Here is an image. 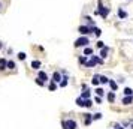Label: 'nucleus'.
<instances>
[{"mask_svg":"<svg viewBox=\"0 0 133 129\" xmlns=\"http://www.w3.org/2000/svg\"><path fill=\"white\" fill-rule=\"evenodd\" d=\"M103 63V59L99 57V56H91L90 60H87V63H85V68H93L96 65H102Z\"/></svg>","mask_w":133,"mask_h":129,"instance_id":"1","label":"nucleus"},{"mask_svg":"<svg viewBox=\"0 0 133 129\" xmlns=\"http://www.w3.org/2000/svg\"><path fill=\"white\" fill-rule=\"evenodd\" d=\"M61 126H63V129H76L78 128L76 122H75V120H72V119L63 120V122H61Z\"/></svg>","mask_w":133,"mask_h":129,"instance_id":"2","label":"nucleus"},{"mask_svg":"<svg viewBox=\"0 0 133 129\" xmlns=\"http://www.w3.org/2000/svg\"><path fill=\"white\" fill-rule=\"evenodd\" d=\"M88 44V38L87 36H81L75 41V48H81V47H87Z\"/></svg>","mask_w":133,"mask_h":129,"instance_id":"3","label":"nucleus"},{"mask_svg":"<svg viewBox=\"0 0 133 129\" xmlns=\"http://www.w3.org/2000/svg\"><path fill=\"white\" fill-rule=\"evenodd\" d=\"M78 32H79L81 36H87L88 33H91V27H88V26H81V27L78 29Z\"/></svg>","mask_w":133,"mask_h":129,"instance_id":"4","label":"nucleus"},{"mask_svg":"<svg viewBox=\"0 0 133 129\" xmlns=\"http://www.w3.org/2000/svg\"><path fill=\"white\" fill-rule=\"evenodd\" d=\"M91 122H93V116H91V114H88V113L84 114V125H85V126H90Z\"/></svg>","mask_w":133,"mask_h":129,"instance_id":"5","label":"nucleus"},{"mask_svg":"<svg viewBox=\"0 0 133 129\" xmlns=\"http://www.w3.org/2000/svg\"><path fill=\"white\" fill-rule=\"evenodd\" d=\"M121 102L124 105H130V104H133V96H124Z\"/></svg>","mask_w":133,"mask_h":129,"instance_id":"6","label":"nucleus"},{"mask_svg":"<svg viewBox=\"0 0 133 129\" xmlns=\"http://www.w3.org/2000/svg\"><path fill=\"white\" fill-rule=\"evenodd\" d=\"M61 80H63V78H61L60 72H54V74H52V80H51V81H54V83H60Z\"/></svg>","mask_w":133,"mask_h":129,"instance_id":"7","label":"nucleus"},{"mask_svg":"<svg viewBox=\"0 0 133 129\" xmlns=\"http://www.w3.org/2000/svg\"><path fill=\"white\" fill-rule=\"evenodd\" d=\"M108 53H109V48L108 47H103L102 51H100V57L102 59H106V57H108Z\"/></svg>","mask_w":133,"mask_h":129,"instance_id":"8","label":"nucleus"},{"mask_svg":"<svg viewBox=\"0 0 133 129\" xmlns=\"http://www.w3.org/2000/svg\"><path fill=\"white\" fill-rule=\"evenodd\" d=\"M8 68V60L6 59H0V71H5Z\"/></svg>","mask_w":133,"mask_h":129,"instance_id":"9","label":"nucleus"},{"mask_svg":"<svg viewBox=\"0 0 133 129\" xmlns=\"http://www.w3.org/2000/svg\"><path fill=\"white\" fill-rule=\"evenodd\" d=\"M91 84L93 86H99L100 84V75H94L93 80H91Z\"/></svg>","mask_w":133,"mask_h":129,"instance_id":"10","label":"nucleus"},{"mask_svg":"<svg viewBox=\"0 0 133 129\" xmlns=\"http://www.w3.org/2000/svg\"><path fill=\"white\" fill-rule=\"evenodd\" d=\"M38 77H39L40 80H43V81H48V75H47V72H43V71H39Z\"/></svg>","mask_w":133,"mask_h":129,"instance_id":"11","label":"nucleus"},{"mask_svg":"<svg viewBox=\"0 0 133 129\" xmlns=\"http://www.w3.org/2000/svg\"><path fill=\"white\" fill-rule=\"evenodd\" d=\"M40 62H39V60H33V62H31V68H33V69H39V68H40Z\"/></svg>","mask_w":133,"mask_h":129,"instance_id":"12","label":"nucleus"},{"mask_svg":"<svg viewBox=\"0 0 133 129\" xmlns=\"http://www.w3.org/2000/svg\"><path fill=\"white\" fill-rule=\"evenodd\" d=\"M81 98L82 99H90V92H88L87 89H84V92L81 93Z\"/></svg>","mask_w":133,"mask_h":129,"instance_id":"13","label":"nucleus"},{"mask_svg":"<svg viewBox=\"0 0 133 129\" xmlns=\"http://www.w3.org/2000/svg\"><path fill=\"white\" fill-rule=\"evenodd\" d=\"M91 54H93V48L85 47V48H84V56H91Z\"/></svg>","mask_w":133,"mask_h":129,"instance_id":"14","label":"nucleus"},{"mask_svg":"<svg viewBox=\"0 0 133 129\" xmlns=\"http://www.w3.org/2000/svg\"><path fill=\"white\" fill-rule=\"evenodd\" d=\"M91 32L94 33L96 36H100V35H102V30H100L99 27H91Z\"/></svg>","mask_w":133,"mask_h":129,"instance_id":"15","label":"nucleus"},{"mask_svg":"<svg viewBox=\"0 0 133 129\" xmlns=\"http://www.w3.org/2000/svg\"><path fill=\"white\" fill-rule=\"evenodd\" d=\"M48 89H49L51 92H54V90L57 89V83H54V81H51V83L48 84Z\"/></svg>","mask_w":133,"mask_h":129,"instance_id":"16","label":"nucleus"},{"mask_svg":"<svg viewBox=\"0 0 133 129\" xmlns=\"http://www.w3.org/2000/svg\"><path fill=\"white\" fill-rule=\"evenodd\" d=\"M84 104H85V99H82L81 96H79V98L76 99V105H78V107H84Z\"/></svg>","mask_w":133,"mask_h":129,"instance_id":"17","label":"nucleus"},{"mask_svg":"<svg viewBox=\"0 0 133 129\" xmlns=\"http://www.w3.org/2000/svg\"><path fill=\"white\" fill-rule=\"evenodd\" d=\"M109 87L115 92V90H117L118 89V86H117V83H115V81H112V80H109Z\"/></svg>","mask_w":133,"mask_h":129,"instance_id":"18","label":"nucleus"},{"mask_svg":"<svg viewBox=\"0 0 133 129\" xmlns=\"http://www.w3.org/2000/svg\"><path fill=\"white\" fill-rule=\"evenodd\" d=\"M108 101H109V102H114V101H115V93H114V90L108 93Z\"/></svg>","mask_w":133,"mask_h":129,"instance_id":"19","label":"nucleus"},{"mask_svg":"<svg viewBox=\"0 0 133 129\" xmlns=\"http://www.w3.org/2000/svg\"><path fill=\"white\" fill-rule=\"evenodd\" d=\"M124 95H126V96H133V90L130 87H126L124 89Z\"/></svg>","mask_w":133,"mask_h":129,"instance_id":"20","label":"nucleus"},{"mask_svg":"<svg viewBox=\"0 0 133 129\" xmlns=\"http://www.w3.org/2000/svg\"><path fill=\"white\" fill-rule=\"evenodd\" d=\"M58 84H60V87H66L67 86V77H63V80H61Z\"/></svg>","mask_w":133,"mask_h":129,"instance_id":"21","label":"nucleus"},{"mask_svg":"<svg viewBox=\"0 0 133 129\" xmlns=\"http://www.w3.org/2000/svg\"><path fill=\"white\" fill-rule=\"evenodd\" d=\"M84 107H85V108H91V107H93V101H91V99H85Z\"/></svg>","mask_w":133,"mask_h":129,"instance_id":"22","label":"nucleus"},{"mask_svg":"<svg viewBox=\"0 0 133 129\" xmlns=\"http://www.w3.org/2000/svg\"><path fill=\"white\" fill-rule=\"evenodd\" d=\"M109 83V80H108V77H105V75H102L100 77V84H108Z\"/></svg>","mask_w":133,"mask_h":129,"instance_id":"23","label":"nucleus"},{"mask_svg":"<svg viewBox=\"0 0 133 129\" xmlns=\"http://www.w3.org/2000/svg\"><path fill=\"white\" fill-rule=\"evenodd\" d=\"M8 68H9V69H15V62L14 60H8Z\"/></svg>","mask_w":133,"mask_h":129,"instance_id":"24","label":"nucleus"},{"mask_svg":"<svg viewBox=\"0 0 133 129\" xmlns=\"http://www.w3.org/2000/svg\"><path fill=\"white\" fill-rule=\"evenodd\" d=\"M78 62H79V65H85V63H87V57H85V56H81Z\"/></svg>","mask_w":133,"mask_h":129,"instance_id":"25","label":"nucleus"},{"mask_svg":"<svg viewBox=\"0 0 133 129\" xmlns=\"http://www.w3.org/2000/svg\"><path fill=\"white\" fill-rule=\"evenodd\" d=\"M96 93H97V96H103V93H105V90H103L102 87H97V89H96Z\"/></svg>","mask_w":133,"mask_h":129,"instance_id":"26","label":"nucleus"},{"mask_svg":"<svg viewBox=\"0 0 133 129\" xmlns=\"http://www.w3.org/2000/svg\"><path fill=\"white\" fill-rule=\"evenodd\" d=\"M118 15L121 17V18H126V17H127V12L123 11V9H118Z\"/></svg>","mask_w":133,"mask_h":129,"instance_id":"27","label":"nucleus"},{"mask_svg":"<svg viewBox=\"0 0 133 129\" xmlns=\"http://www.w3.org/2000/svg\"><path fill=\"white\" fill-rule=\"evenodd\" d=\"M34 83H36L38 86H45V81H43V80H40V78H39V77H38V78H36V80H34Z\"/></svg>","mask_w":133,"mask_h":129,"instance_id":"28","label":"nucleus"},{"mask_svg":"<svg viewBox=\"0 0 133 129\" xmlns=\"http://www.w3.org/2000/svg\"><path fill=\"white\" fill-rule=\"evenodd\" d=\"M100 119H102V114H100V113L93 114V120H100Z\"/></svg>","mask_w":133,"mask_h":129,"instance_id":"29","label":"nucleus"},{"mask_svg":"<svg viewBox=\"0 0 133 129\" xmlns=\"http://www.w3.org/2000/svg\"><path fill=\"white\" fill-rule=\"evenodd\" d=\"M25 57H27V54H25V53H18V59L20 60H25Z\"/></svg>","mask_w":133,"mask_h":129,"instance_id":"30","label":"nucleus"},{"mask_svg":"<svg viewBox=\"0 0 133 129\" xmlns=\"http://www.w3.org/2000/svg\"><path fill=\"white\" fill-rule=\"evenodd\" d=\"M103 47H105V44H103L102 41H99V42H97V48H103Z\"/></svg>","mask_w":133,"mask_h":129,"instance_id":"31","label":"nucleus"},{"mask_svg":"<svg viewBox=\"0 0 133 129\" xmlns=\"http://www.w3.org/2000/svg\"><path fill=\"white\" fill-rule=\"evenodd\" d=\"M94 101H96V104H100V102H102L100 96H96V98H94Z\"/></svg>","mask_w":133,"mask_h":129,"instance_id":"32","label":"nucleus"},{"mask_svg":"<svg viewBox=\"0 0 133 129\" xmlns=\"http://www.w3.org/2000/svg\"><path fill=\"white\" fill-rule=\"evenodd\" d=\"M3 48V44H2V42H0V50H2Z\"/></svg>","mask_w":133,"mask_h":129,"instance_id":"33","label":"nucleus"},{"mask_svg":"<svg viewBox=\"0 0 133 129\" xmlns=\"http://www.w3.org/2000/svg\"><path fill=\"white\" fill-rule=\"evenodd\" d=\"M117 129H124V128L123 126H117Z\"/></svg>","mask_w":133,"mask_h":129,"instance_id":"34","label":"nucleus"},{"mask_svg":"<svg viewBox=\"0 0 133 129\" xmlns=\"http://www.w3.org/2000/svg\"><path fill=\"white\" fill-rule=\"evenodd\" d=\"M132 129H133V123H132Z\"/></svg>","mask_w":133,"mask_h":129,"instance_id":"35","label":"nucleus"},{"mask_svg":"<svg viewBox=\"0 0 133 129\" xmlns=\"http://www.w3.org/2000/svg\"><path fill=\"white\" fill-rule=\"evenodd\" d=\"M0 6H2V3H0Z\"/></svg>","mask_w":133,"mask_h":129,"instance_id":"36","label":"nucleus"}]
</instances>
